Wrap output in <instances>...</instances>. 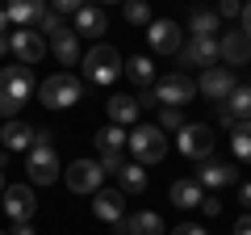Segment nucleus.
<instances>
[{
  "instance_id": "cd10ccee",
  "label": "nucleus",
  "mask_w": 251,
  "mask_h": 235,
  "mask_svg": "<svg viewBox=\"0 0 251 235\" xmlns=\"http://www.w3.org/2000/svg\"><path fill=\"white\" fill-rule=\"evenodd\" d=\"M117 185H122V193H143L147 189V168L130 160L122 172H117Z\"/></svg>"
},
{
  "instance_id": "4c0bfd02",
  "label": "nucleus",
  "mask_w": 251,
  "mask_h": 235,
  "mask_svg": "<svg viewBox=\"0 0 251 235\" xmlns=\"http://www.w3.org/2000/svg\"><path fill=\"white\" fill-rule=\"evenodd\" d=\"M234 235H251V214H243V218H234Z\"/></svg>"
},
{
  "instance_id": "423d86ee",
  "label": "nucleus",
  "mask_w": 251,
  "mask_h": 235,
  "mask_svg": "<svg viewBox=\"0 0 251 235\" xmlns=\"http://www.w3.org/2000/svg\"><path fill=\"white\" fill-rule=\"evenodd\" d=\"M63 176H67L72 193H97L100 181H105V168H100V160H75L63 168Z\"/></svg>"
},
{
  "instance_id": "f03ea898",
  "label": "nucleus",
  "mask_w": 251,
  "mask_h": 235,
  "mask_svg": "<svg viewBox=\"0 0 251 235\" xmlns=\"http://www.w3.org/2000/svg\"><path fill=\"white\" fill-rule=\"evenodd\" d=\"M80 92H84V84L75 80L72 72H54V76H46V80L38 84V97H42L46 109H72L75 101H80Z\"/></svg>"
},
{
  "instance_id": "5701e85b",
  "label": "nucleus",
  "mask_w": 251,
  "mask_h": 235,
  "mask_svg": "<svg viewBox=\"0 0 251 235\" xmlns=\"http://www.w3.org/2000/svg\"><path fill=\"white\" fill-rule=\"evenodd\" d=\"M92 143H97L100 155H126V147H130V135H126L122 126H100L97 135H92Z\"/></svg>"
},
{
  "instance_id": "c85d7f7f",
  "label": "nucleus",
  "mask_w": 251,
  "mask_h": 235,
  "mask_svg": "<svg viewBox=\"0 0 251 235\" xmlns=\"http://www.w3.org/2000/svg\"><path fill=\"white\" fill-rule=\"evenodd\" d=\"M230 147H234V155H239V164H251V122L230 126Z\"/></svg>"
},
{
  "instance_id": "f257e3e1",
  "label": "nucleus",
  "mask_w": 251,
  "mask_h": 235,
  "mask_svg": "<svg viewBox=\"0 0 251 235\" xmlns=\"http://www.w3.org/2000/svg\"><path fill=\"white\" fill-rule=\"evenodd\" d=\"M29 92H34V72H29L25 63L4 67V72H0V118L13 122V118L21 114V105L29 101Z\"/></svg>"
},
{
  "instance_id": "f704fd0d",
  "label": "nucleus",
  "mask_w": 251,
  "mask_h": 235,
  "mask_svg": "<svg viewBox=\"0 0 251 235\" xmlns=\"http://www.w3.org/2000/svg\"><path fill=\"white\" fill-rule=\"evenodd\" d=\"M100 168H105V172H122L126 168V155H100Z\"/></svg>"
},
{
  "instance_id": "412c9836",
  "label": "nucleus",
  "mask_w": 251,
  "mask_h": 235,
  "mask_svg": "<svg viewBox=\"0 0 251 235\" xmlns=\"http://www.w3.org/2000/svg\"><path fill=\"white\" fill-rule=\"evenodd\" d=\"M50 51H54V59H59L63 67L80 63V34H75V29H67V26H63L59 34L50 38Z\"/></svg>"
},
{
  "instance_id": "20e7f679",
  "label": "nucleus",
  "mask_w": 251,
  "mask_h": 235,
  "mask_svg": "<svg viewBox=\"0 0 251 235\" xmlns=\"http://www.w3.org/2000/svg\"><path fill=\"white\" fill-rule=\"evenodd\" d=\"M84 76H88L92 84H113L117 76H122V55H117L109 42H97L88 55H84Z\"/></svg>"
},
{
  "instance_id": "79ce46f5",
  "label": "nucleus",
  "mask_w": 251,
  "mask_h": 235,
  "mask_svg": "<svg viewBox=\"0 0 251 235\" xmlns=\"http://www.w3.org/2000/svg\"><path fill=\"white\" fill-rule=\"evenodd\" d=\"M9 235H34V227H29V223H17V227H13Z\"/></svg>"
},
{
  "instance_id": "58836bf2",
  "label": "nucleus",
  "mask_w": 251,
  "mask_h": 235,
  "mask_svg": "<svg viewBox=\"0 0 251 235\" xmlns=\"http://www.w3.org/2000/svg\"><path fill=\"white\" fill-rule=\"evenodd\" d=\"M239 202H243V206H247V214H251V181H247V185H243V189H239Z\"/></svg>"
},
{
  "instance_id": "6ab92c4d",
  "label": "nucleus",
  "mask_w": 251,
  "mask_h": 235,
  "mask_svg": "<svg viewBox=\"0 0 251 235\" xmlns=\"http://www.w3.org/2000/svg\"><path fill=\"white\" fill-rule=\"evenodd\" d=\"M218 51H222V59H226V63L243 67V63L251 59V38L243 34V29H226V34L218 38Z\"/></svg>"
},
{
  "instance_id": "ddd939ff",
  "label": "nucleus",
  "mask_w": 251,
  "mask_h": 235,
  "mask_svg": "<svg viewBox=\"0 0 251 235\" xmlns=\"http://www.w3.org/2000/svg\"><path fill=\"white\" fill-rule=\"evenodd\" d=\"M0 206H4V214H9L13 223H29V218H34V210H38V198H34V189H29V185H9Z\"/></svg>"
},
{
  "instance_id": "0eeeda50",
  "label": "nucleus",
  "mask_w": 251,
  "mask_h": 235,
  "mask_svg": "<svg viewBox=\"0 0 251 235\" xmlns=\"http://www.w3.org/2000/svg\"><path fill=\"white\" fill-rule=\"evenodd\" d=\"M193 92H197V84L188 80L184 72H172V76H163V80L155 84V97H159V105H168V109L188 105V101H193Z\"/></svg>"
},
{
  "instance_id": "473e14b6",
  "label": "nucleus",
  "mask_w": 251,
  "mask_h": 235,
  "mask_svg": "<svg viewBox=\"0 0 251 235\" xmlns=\"http://www.w3.org/2000/svg\"><path fill=\"white\" fill-rule=\"evenodd\" d=\"M218 17H226V21H230V17H243V4H234V0H222V4H218Z\"/></svg>"
},
{
  "instance_id": "c9c22d12",
  "label": "nucleus",
  "mask_w": 251,
  "mask_h": 235,
  "mask_svg": "<svg viewBox=\"0 0 251 235\" xmlns=\"http://www.w3.org/2000/svg\"><path fill=\"white\" fill-rule=\"evenodd\" d=\"M201 214H205V218H218V214H222V202L205 193V202H201Z\"/></svg>"
},
{
  "instance_id": "aec40b11",
  "label": "nucleus",
  "mask_w": 251,
  "mask_h": 235,
  "mask_svg": "<svg viewBox=\"0 0 251 235\" xmlns=\"http://www.w3.org/2000/svg\"><path fill=\"white\" fill-rule=\"evenodd\" d=\"M105 109H109V126H122V130L134 126L138 114H143V109H138V97H109Z\"/></svg>"
},
{
  "instance_id": "a211bd4d",
  "label": "nucleus",
  "mask_w": 251,
  "mask_h": 235,
  "mask_svg": "<svg viewBox=\"0 0 251 235\" xmlns=\"http://www.w3.org/2000/svg\"><path fill=\"white\" fill-rule=\"evenodd\" d=\"M46 13H50V9H46L42 0H13L9 9H4V17H9L17 29H34V26H42Z\"/></svg>"
},
{
  "instance_id": "c756f323",
  "label": "nucleus",
  "mask_w": 251,
  "mask_h": 235,
  "mask_svg": "<svg viewBox=\"0 0 251 235\" xmlns=\"http://www.w3.org/2000/svg\"><path fill=\"white\" fill-rule=\"evenodd\" d=\"M126 21H134V26H151V9H147L143 0H130V4H122Z\"/></svg>"
},
{
  "instance_id": "dca6fc26",
  "label": "nucleus",
  "mask_w": 251,
  "mask_h": 235,
  "mask_svg": "<svg viewBox=\"0 0 251 235\" xmlns=\"http://www.w3.org/2000/svg\"><path fill=\"white\" fill-rule=\"evenodd\" d=\"M239 181V168L226 160H201L197 168V185L201 189H222V185H234Z\"/></svg>"
},
{
  "instance_id": "a878e982",
  "label": "nucleus",
  "mask_w": 251,
  "mask_h": 235,
  "mask_svg": "<svg viewBox=\"0 0 251 235\" xmlns=\"http://www.w3.org/2000/svg\"><path fill=\"white\" fill-rule=\"evenodd\" d=\"M218 13L214 9H193L188 13V29H193V38H218Z\"/></svg>"
},
{
  "instance_id": "9b49d317",
  "label": "nucleus",
  "mask_w": 251,
  "mask_h": 235,
  "mask_svg": "<svg viewBox=\"0 0 251 235\" xmlns=\"http://www.w3.org/2000/svg\"><path fill=\"white\" fill-rule=\"evenodd\" d=\"M147 46L151 51H159V55H180V46H184V34H180V26L176 21H151L147 26Z\"/></svg>"
},
{
  "instance_id": "4be33fe9",
  "label": "nucleus",
  "mask_w": 251,
  "mask_h": 235,
  "mask_svg": "<svg viewBox=\"0 0 251 235\" xmlns=\"http://www.w3.org/2000/svg\"><path fill=\"white\" fill-rule=\"evenodd\" d=\"M105 29H109L105 9H92V4H84V9L75 13V34H80V38H100Z\"/></svg>"
},
{
  "instance_id": "72a5a7b5",
  "label": "nucleus",
  "mask_w": 251,
  "mask_h": 235,
  "mask_svg": "<svg viewBox=\"0 0 251 235\" xmlns=\"http://www.w3.org/2000/svg\"><path fill=\"white\" fill-rule=\"evenodd\" d=\"M138 109H159V97H155V84L138 92Z\"/></svg>"
},
{
  "instance_id": "f8f14e48",
  "label": "nucleus",
  "mask_w": 251,
  "mask_h": 235,
  "mask_svg": "<svg viewBox=\"0 0 251 235\" xmlns=\"http://www.w3.org/2000/svg\"><path fill=\"white\" fill-rule=\"evenodd\" d=\"M222 51H218V38H193L188 46H180V67H218Z\"/></svg>"
},
{
  "instance_id": "c03bdc74",
  "label": "nucleus",
  "mask_w": 251,
  "mask_h": 235,
  "mask_svg": "<svg viewBox=\"0 0 251 235\" xmlns=\"http://www.w3.org/2000/svg\"><path fill=\"white\" fill-rule=\"evenodd\" d=\"M4 55H9V34L0 38V59H4Z\"/></svg>"
},
{
  "instance_id": "4468645a",
  "label": "nucleus",
  "mask_w": 251,
  "mask_h": 235,
  "mask_svg": "<svg viewBox=\"0 0 251 235\" xmlns=\"http://www.w3.org/2000/svg\"><path fill=\"white\" fill-rule=\"evenodd\" d=\"M218 122L222 126H239V122H251V84H239L230 97L218 105Z\"/></svg>"
},
{
  "instance_id": "a18cd8bd",
  "label": "nucleus",
  "mask_w": 251,
  "mask_h": 235,
  "mask_svg": "<svg viewBox=\"0 0 251 235\" xmlns=\"http://www.w3.org/2000/svg\"><path fill=\"white\" fill-rule=\"evenodd\" d=\"M0 235H9V231H0Z\"/></svg>"
},
{
  "instance_id": "393cba45",
  "label": "nucleus",
  "mask_w": 251,
  "mask_h": 235,
  "mask_svg": "<svg viewBox=\"0 0 251 235\" xmlns=\"http://www.w3.org/2000/svg\"><path fill=\"white\" fill-rule=\"evenodd\" d=\"M126 235H163V218L155 210H138L126 218Z\"/></svg>"
},
{
  "instance_id": "b1692460",
  "label": "nucleus",
  "mask_w": 251,
  "mask_h": 235,
  "mask_svg": "<svg viewBox=\"0 0 251 235\" xmlns=\"http://www.w3.org/2000/svg\"><path fill=\"white\" fill-rule=\"evenodd\" d=\"M122 76L126 80H134L138 88H151L155 84V63H151V55H130L122 63Z\"/></svg>"
},
{
  "instance_id": "f3484780",
  "label": "nucleus",
  "mask_w": 251,
  "mask_h": 235,
  "mask_svg": "<svg viewBox=\"0 0 251 235\" xmlns=\"http://www.w3.org/2000/svg\"><path fill=\"white\" fill-rule=\"evenodd\" d=\"M34 139H38V126H29V122H21V118L4 122V130H0L4 151H34Z\"/></svg>"
},
{
  "instance_id": "1a4fd4ad",
  "label": "nucleus",
  "mask_w": 251,
  "mask_h": 235,
  "mask_svg": "<svg viewBox=\"0 0 251 235\" xmlns=\"http://www.w3.org/2000/svg\"><path fill=\"white\" fill-rule=\"evenodd\" d=\"M25 172H29L34 185L59 181V151H54V147H34V151L25 155Z\"/></svg>"
},
{
  "instance_id": "9d476101",
  "label": "nucleus",
  "mask_w": 251,
  "mask_h": 235,
  "mask_svg": "<svg viewBox=\"0 0 251 235\" xmlns=\"http://www.w3.org/2000/svg\"><path fill=\"white\" fill-rule=\"evenodd\" d=\"M234 88H239V84H234L230 67H209V72H201V80H197V92H201V97H209L214 105H222Z\"/></svg>"
},
{
  "instance_id": "6e6552de",
  "label": "nucleus",
  "mask_w": 251,
  "mask_h": 235,
  "mask_svg": "<svg viewBox=\"0 0 251 235\" xmlns=\"http://www.w3.org/2000/svg\"><path fill=\"white\" fill-rule=\"evenodd\" d=\"M9 51L17 55V63L34 67L38 59L46 55V38L38 34V29H9Z\"/></svg>"
},
{
  "instance_id": "ea45409f",
  "label": "nucleus",
  "mask_w": 251,
  "mask_h": 235,
  "mask_svg": "<svg viewBox=\"0 0 251 235\" xmlns=\"http://www.w3.org/2000/svg\"><path fill=\"white\" fill-rule=\"evenodd\" d=\"M4 168H9V155H0V198H4V189H9V185H4Z\"/></svg>"
},
{
  "instance_id": "7ed1b4c3",
  "label": "nucleus",
  "mask_w": 251,
  "mask_h": 235,
  "mask_svg": "<svg viewBox=\"0 0 251 235\" xmlns=\"http://www.w3.org/2000/svg\"><path fill=\"white\" fill-rule=\"evenodd\" d=\"M130 155H134V164H159L163 155H168V135H163L159 126H134L130 130Z\"/></svg>"
},
{
  "instance_id": "e433bc0d",
  "label": "nucleus",
  "mask_w": 251,
  "mask_h": 235,
  "mask_svg": "<svg viewBox=\"0 0 251 235\" xmlns=\"http://www.w3.org/2000/svg\"><path fill=\"white\" fill-rule=\"evenodd\" d=\"M172 235H209V231H205V227H193V223H180Z\"/></svg>"
},
{
  "instance_id": "2eb2a0df",
  "label": "nucleus",
  "mask_w": 251,
  "mask_h": 235,
  "mask_svg": "<svg viewBox=\"0 0 251 235\" xmlns=\"http://www.w3.org/2000/svg\"><path fill=\"white\" fill-rule=\"evenodd\" d=\"M92 214L105 218L109 227H117L126 218V193L122 189H97L92 193Z\"/></svg>"
},
{
  "instance_id": "bb28decb",
  "label": "nucleus",
  "mask_w": 251,
  "mask_h": 235,
  "mask_svg": "<svg viewBox=\"0 0 251 235\" xmlns=\"http://www.w3.org/2000/svg\"><path fill=\"white\" fill-rule=\"evenodd\" d=\"M172 202H176L180 210H193V206L205 202V189H201L197 181H176V185H172Z\"/></svg>"
},
{
  "instance_id": "39448f33",
  "label": "nucleus",
  "mask_w": 251,
  "mask_h": 235,
  "mask_svg": "<svg viewBox=\"0 0 251 235\" xmlns=\"http://www.w3.org/2000/svg\"><path fill=\"white\" fill-rule=\"evenodd\" d=\"M214 143H218V135L205 122H184V130L176 135V147L188 160H209V155H214Z\"/></svg>"
},
{
  "instance_id": "2f4dec72",
  "label": "nucleus",
  "mask_w": 251,
  "mask_h": 235,
  "mask_svg": "<svg viewBox=\"0 0 251 235\" xmlns=\"http://www.w3.org/2000/svg\"><path fill=\"white\" fill-rule=\"evenodd\" d=\"M59 29H63V17H59V13L50 9V13H46V17H42V26H38V34H50V38H54V34H59Z\"/></svg>"
},
{
  "instance_id": "a19ab883",
  "label": "nucleus",
  "mask_w": 251,
  "mask_h": 235,
  "mask_svg": "<svg viewBox=\"0 0 251 235\" xmlns=\"http://www.w3.org/2000/svg\"><path fill=\"white\" fill-rule=\"evenodd\" d=\"M243 34L251 38V4H243Z\"/></svg>"
},
{
  "instance_id": "7c9ffc66",
  "label": "nucleus",
  "mask_w": 251,
  "mask_h": 235,
  "mask_svg": "<svg viewBox=\"0 0 251 235\" xmlns=\"http://www.w3.org/2000/svg\"><path fill=\"white\" fill-rule=\"evenodd\" d=\"M159 130H184V114L180 109H159V122H155Z\"/></svg>"
},
{
  "instance_id": "37998d69",
  "label": "nucleus",
  "mask_w": 251,
  "mask_h": 235,
  "mask_svg": "<svg viewBox=\"0 0 251 235\" xmlns=\"http://www.w3.org/2000/svg\"><path fill=\"white\" fill-rule=\"evenodd\" d=\"M9 34V17H4V9H0V38Z\"/></svg>"
}]
</instances>
